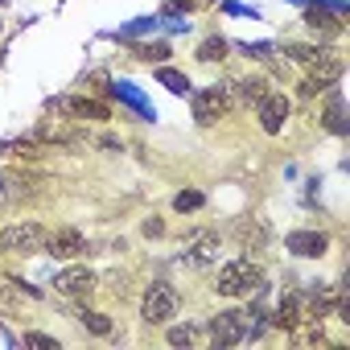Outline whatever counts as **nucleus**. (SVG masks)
<instances>
[{"instance_id": "nucleus-19", "label": "nucleus", "mask_w": 350, "mask_h": 350, "mask_svg": "<svg viewBox=\"0 0 350 350\" xmlns=\"http://www.w3.org/2000/svg\"><path fill=\"white\" fill-rule=\"evenodd\" d=\"M305 21H309V29H325V33H338V29H342V25H338L329 13H321V9H309Z\"/></svg>"}, {"instance_id": "nucleus-13", "label": "nucleus", "mask_w": 350, "mask_h": 350, "mask_svg": "<svg viewBox=\"0 0 350 350\" xmlns=\"http://www.w3.org/2000/svg\"><path fill=\"white\" fill-rule=\"evenodd\" d=\"M325 128H329L334 136H346V132H350L346 107H342V91H334V87H329V103H325Z\"/></svg>"}, {"instance_id": "nucleus-20", "label": "nucleus", "mask_w": 350, "mask_h": 350, "mask_svg": "<svg viewBox=\"0 0 350 350\" xmlns=\"http://www.w3.org/2000/svg\"><path fill=\"white\" fill-rule=\"evenodd\" d=\"M116 95H124V99H128V103H132L136 111H144V116L152 120V111H148V103H144V99H140V95L132 91V83H116Z\"/></svg>"}, {"instance_id": "nucleus-17", "label": "nucleus", "mask_w": 350, "mask_h": 350, "mask_svg": "<svg viewBox=\"0 0 350 350\" xmlns=\"http://www.w3.org/2000/svg\"><path fill=\"white\" fill-rule=\"evenodd\" d=\"M198 58H202V62H219V58H227V42H223V38H206V42L198 46Z\"/></svg>"}, {"instance_id": "nucleus-21", "label": "nucleus", "mask_w": 350, "mask_h": 350, "mask_svg": "<svg viewBox=\"0 0 350 350\" xmlns=\"http://www.w3.org/2000/svg\"><path fill=\"white\" fill-rule=\"evenodd\" d=\"M136 58H144V62H152V58L165 62V58H169V46H161V42H157V46H136Z\"/></svg>"}, {"instance_id": "nucleus-5", "label": "nucleus", "mask_w": 350, "mask_h": 350, "mask_svg": "<svg viewBox=\"0 0 350 350\" xmlns=\"http://www.w3.org/2000/svg\"><path fill=\"white\" fill-rule=\"evenodd\" d=\"M252 334V313H239V309H227L211 321V342L215 346H235Z\"/></svg>"}, {"instance_id": "nucleus-6", "label": "nucleus", "mask_w": 350, "mask_h": 350, "mask_svg": "<svg viewBox=\"0 0 350 350\" xmlns=\"http://www.w3.org/2000/svg\"><path fill=\"white\" fill-rule=\"evenodd\" d=\"M42 247L58 260H79V256H87V235L75 231V227H58V231H46Z\"/></svg>"}, {"instance_id": "nucleus-14", "label": "nucleus", "mask_w": 350, "mask_h": 350, "mask_svg": "<svg viewBox=\"0 0 350 350\" xmlns=\"http://www.w3.org/2000/svg\"><path fill=\"white\" fill-rule=\"evenodd\" d=\"M157 83L169 87L173 95H190V79H186L182 70H173V66H161V70H157Z\"/></svg>"}, {"instance_id": "nucleus-22", "label": "nucleus", "mask_w": 350, "mask_h": 350, "mask_svg": "<svg viewBox=\"0 0 350 350\" xmlns=\"http://www.w3.org/2000/svg\"><path fill=\"white\" fill-rule=\"evenodd\" d=\"M194 338H198L194 325H173V329H169V342H173V346H190Z\"/></svg>"}, {"instance_id": "nucleus-7", "label": "nucleus", "mask_w": 350, "mask_h": 350, "mask_svg": "<svg viewBox=\"0 0 350 350\" xmlns=\"http://www.w3.org/2000/svg\"><path fill=\"white\" fill-rule=\"evenodd\" d=\"M227 107H231V87H206L194 95V120L198 124H215Z\"/></svg>"}, {"instance_id": "nucleus-8", "label": "nucleus", "mask_w": 350, "mask_h": 350, "mask_svg": "<svg viewBox=\"0 0 350 350\" xmlns=\"http://www.w3.org/2000/svg\"><path fill=\"white\" fill-rule=\"evenodd\" d=\"M256 107H260V128H264L268 136H276V132L284 128L288 111H293V103H288L284 95H276V91H268V95H264V99H260Z\"/></svg>"}, {"instance_id": "nucleus-9", "label": "nucleus", "mask_w": 350, "mask_h": 350, "mask_svg": "<svg viewBox=\"0 0 350 350\" xmlns=\"http://www.w3.org/2000/svg\"><path fill=\"white\" fill-rule=\"evenodd\" d=\"M91 288H95V272L83 268V264H75V268L54 276V293H62V297H87Z\"/></svg>"}, {"instance_id": "nucleus-3", "label": "nucleus", "mask_w": 350, "mask_h": 350, "mask_svg": "<svg viewBox=\"0 0 350 350\" xmlns=\"http://www.w3.org/2000/svg\"><path fill=\"white\" fill-rule=\"evenodd\" d=\"M140 317H144L148 325H165L169 317H178V288L165 284V280L148 284V293H144V301H140Z\"/></svg>"}, {"instance_id": "nucleus-4", "label": "nucleus", "mask_w": 350, "mask_h": 350, "mask_svg": "<svg viewBox=\"0 0 350 350\" xmlns=\"http://www.w3.org/2000/svg\"><path fill=\"white\" fill-rule=\"evenodd\" d=\"M342 70H346V66H342V58H338L334 50H325V46H321V54L309 62V79L301 83V95H317V91H329V87L342 79Z\"/></svg>"}, {"instance_id": "nucleus-10", "label": "nucleus", "mask_w": 350, "mask_h": 350, "mask_svg": "<svg viewBox=\"0 0 350 350\" xmlns=\"http://www.w3.org/2000/svg\"><path fill=\"white\" fill-rule=\"evenodd\" d=\"M190 268H202V264H215L219 260V235L215 231H198V235H190V243H186V256H182Z\"/></svg>"}, {"instance_id": "nucleus-15", "label": "nucleus", "mask_w": 350, "mask_h": 350, "mask_svg": "<svg viewBox=\"0 0 350 350\" xmlns=\"http://www.w3.org/2000/svg\"><path fill=\"white\" fill-rule=\"evenodd\" d=\"M79 321H83V325H87L91 334H99V338H107V334H111V317H107V313H95V309H83V313H79Z\"/></svg>"}, {"instance_id": "nucleus-24", "label": "nucleus", "mask_w": 350, "mask_h": 350, "mask_svg": "<svg viewBox=\"0 0 350 350\" xmlns=\"http://www.w3.org/2000/svg\"><path fill=\"white\" fill-rule=\"evenodd\" d=\"M161 231H165V223H161V219H144V235H148V239H152V235H161Z\"/></svg>"}, {"instance_id": "nucleus-16", "label": "nucleus", "mask_w": 350, "mask_h": 350, "mask_svg": "<svg viewBox=\"0 0 350 350\" xmlns=\"http://www.w3.org/2000/svg\"><path fill=\"white\" fill-rule=\"evenodd\" d=\"M206 202V194L202 190H182L178 198H173V211H178V215H190V211H198Z\"/></svg>"}, {"instance_id": "nucleus-12", "label": "nucleus", "mask_w": 350, "mask_h": 350, "mask_svg": "<svg viewBox=\"0 0 350 350\" xmlns=\"http://www.w3.org/2000/svg\"><path fill=\"white\" fill-rule=\"evenodd\" d=\"M284 247H288L293 256H305V260H317V256H325V247H329V239H325L321 231H293V235L284 239Z\"/></svg>"}, {"instance_id": "nucleus-1", "label": "nucleus", "mask_w": 350, "mask_h": 350, "mask_svg": "<svg viewBox=\"0 0 350 350\" xmlns=\"http://www.w3.org/2000/svg\"><path fill=\"white\" fill-rule=\"evenodd\" d=\"M260 284H264V268L252 264V260H231V264H223V268H219V280H215V288H219L223 297H252Z\"/></svg>"}, {"instance_id": "nucleus-23", "label": "nucleus", "mask_w": 350, "mask_h": 350, "mask_svg": "<svg viewBox=\"0 0 350 350\" xmlns=\"http://www.w3.org/2000/svg\"><path fill=\"white\" fill-rule=\"evenodd\" d=\"M25 342L42 346V350H58V338H50V334H25Z\"/></svg>"}, {"instance_id": "nucleus-18", "label": "nucleus", "mask_w": 350, "mask_h": 350, "mask_svg": "<svg viewBox=\"0 0 350 350\" xmlns=\"http://www.w3.org/2000/svg\"><path fill=\"white\" fill-rule=\"evenodd\" d=\"M235 87H239V95H243V99H247V103H260V99H264V95H268V91H264V87H268V83H264V79H239V83H235Z\"/></svg>"}, {"instance_id": "nucleus-11", "label": "nucleus", "mask_w": 350, "mask_h": 350, "mask_svg": "<svg viewBox=\"0 0 350 350\" xmlns=\"http://www.w3.org/2000/svg\"><path fill=\"white\" fill-rule=\"evenodd\" d=\"M54 107H58V111H70V116H79V120H111V107L99 103V99H87V95H66V99H58Z\"/></svg>"}, {"instance_id": "nucleus-2", "label": "nucleus", "mask_w": 350, "mask_h": 350, "mask_svg": "<svg viewBox=\"0 0 350 350\" xmlns=\"http://www.w3.org/2000/svg\"><path fill=\"white\" fill-rule=\"evenodd\" d=\"M46 243V227L38 223H13L0 227V256H33Z\"/></svg>"}]
</instances>
